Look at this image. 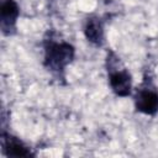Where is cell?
I'll list each match as a JSON object with an SVG mask.
<instances>
[{
	"label": "cell",
	"instance_id": "3",
	"mask_svg": "<svg viewBox=\"0 0 158 158\" xmlns=\"http://www.w3.org/2000/svg\"><path fill=\"white\" fill-rule=\"evenodd\" d=\"M135 107L144 115L158 112V89L149 83L139 88L135 95Z\"/></svg>",
	"mask_w": 158,
	"mask_h": 158
},
{
	"label": "cell",
	"instance_id": "5",
	"mask_svg": "<svg viewBox=\"0 0 158 158\" xmlns=\"http://www.w3.org/2000/svg\"><path fill=\"white\" fill-rule=\"evenodd\" d=\"M1 147H2V152L7 157H31V156H33L31 149L20 138L14 137L11 135L2 133Z\"/></svg>",
	"mask_w": 158,
	"mask_h": 158
},
{
	"label": "cell",
	"instance_id": "6",
	"mask_svg": "<svg viewBox=\"0 0 158 158\" xmlns=\"http://www.w3.org/2000/svg\"><path fill=\"white\" fill-rule=\"evenodd\" d=\"M84 35L88 42H90L91 44L102 46L105 42V32H104V26L100 19L98 17L88 19L84 25Z\"/></svg>",
	"mask_w": 158,
	"mask_h": 158
},
{
	"label": "cell",
	"instance_id": "2",
	"mask_svg": "<svg viewBox=\"0 0 158 158\" xmlns=\"http://www.w3.org/2000/svg\"><path fill=\"white\" fill-rule=\"evenodd\" d=\"M107 74L111 90L117 96H128L132 91V78L130 72L120 63V59L110 53L107 56Z\"/></svg>",
	"mask_w": 158,
	"mask_h": 158
},
{
	"label": "cell",
	"instance_id": "4",
	"mask_svg": "<svg viewBox=\"0 0 158 158\" xmlns=\"http://www.w3.org/2000/svg\"><path fill=\"white\" fill-rule=\"evenodd\" d=\"M20 7L16 0H1L0 2V27L4 35L10 36L16 30Z\"/></svg>",
	"mask_w": 158,
	"mask_h": 158
},
{
	"label": "cell",
	"instance_id": "1",
	"mask_svg": "<svg viewBox=\"0 0 158 158\" xmlns=\"http://www.w3.org/2000/svg\"><path fill=\"white\" fill-rule=\"evenodd\" d=\"M74 47L65 41L49 38L44 43V65L53 74L60 75L74 58Z\"/></svg>",
	"mask_w": 158,
	"mask_h": 158
}]
</instances>
